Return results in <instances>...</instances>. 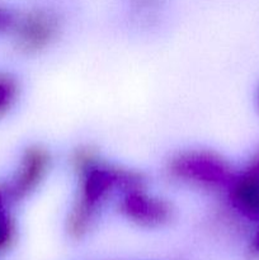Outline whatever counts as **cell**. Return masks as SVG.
Segmentation results:
<instances>
[{
    "instance_id": "5b68a950",
    "label": "cell",
    "mask_w": 259,
    "mask_h": 260,
    "mask_svg": "<svg viewBox=\"0 0 259 260\" xmlns=\"http://www.w3.org/2000/svg\"><path fill=\"white\" fill-rule=\"evenodd\" d=\"M127 211L132 217L142 222H159L167 216V208L156 201L141 196H134L127 200Z\"/></svg>"
},
{
    "instance_id": "52a82bcc",
    "label": "cell",
    "mask_w": 259,
    "mask_h": 260,
    "mask_svg": "<svg viewBox=\"0 0 259 260\" xmlns=\"http://www.w3.org/2000/svg\"><path fill=\"white\" fill-rule=\"evenodd\" d=\"M12 220L5 207L4 197L0 193V249L7 245L12 236Z\"/></svg>"
},
{
    "instance_id": "8992f818",
    "label": "cell",
    "mask_w": 259,
    "mask_h": 260,
    "mask_svg": "<svg viewBox=\"0 0 259 260\" xmlns=\"http://www.w3.org/2000/svg\"><path fill=\"white\" fill-rule=\"evenodd\" d=\"M17 83L7 74H0V116L9 111L17 98Z\"/></svg>"
},
{
    "instance_id": "277c9868",
    "label": "cell",
    "mask_w": 259,
    "mask_h": 260,
    "mask_svg": "<svg viewBox=\"0 0 259 260\" xmlns=\"http://www.w3.org/2000/svg\"><path fill=\"white\" fill-rule=\"evenodd\" d=\"M234 202L243 212L259 216V177H246L234 189Z\"/></svg>"
},
{
    "instance_id": "ba28073f",
    "label": "cell",
    "mask_w": 259,
    "mask_h": 260,
    "mask_svg": "<svg viewBox=\"0 0 259 260\" xmlns=\"http://www.w3.org/2000/svg\"><path fill=\"white\" fill-rule=\"evenodd\" d=\"M15 23H17L15 15L9 9L0 5V33L14 29Z\"/></svg>"
},
{
    "instance_id": "7a4b0ae2",
    "label": "cell",
    "mask_w": 259,
    "mask_h": 260,
    "mask_svg": "<svg viewBox=\"0 0 259 260\" xmlns=\"http://www.w3.org/2000/svg\"><path fill=\"white\" fill-rule=\"evenodd\" d=\"M43 165H45V159L40 152L33 151L27 154L8 192L13 197H19L28 192V189L35 185L37 179H40V174L43 172Z\"/></svg>"
},
{
    "instance_id": "6da1fadb",
    "label": "cell",
    "mask_w": 259,
    "mask_h": 260,
    "mask_svg": "<svg viewBox=\"0 0 259 260\" xmlns=\"http://www.w3.org/2000/svg\"><path fill=\"white\" fill-rule=\"evenodd\" d=\"M20 45L25 48L41 46L47 35L52 30V23L50 18L41 13L29 14L22 19H17L14 29Z\"/></svg>"
},
{
    "instance_id": "3957f363",
    "label": "cell",
    "mask_w": 259,
    "mask_h": 260,
    "mask_svg": "<svg viewBox=\"0 0 259 260\" xmlns=\"http://www.w3.org/2000/svg\"><path fill=\"white\" fill-rule=\"evenodd\" d=\"M178 170L182 174L195 178L200 182H217L218 179H222L225 175L222 165L218 164L216 159L203 156L183 159L182 161H179Z\"/></svg>"
}]
</instances>
